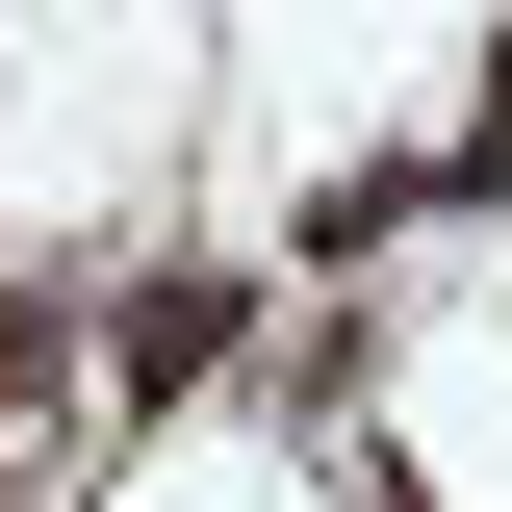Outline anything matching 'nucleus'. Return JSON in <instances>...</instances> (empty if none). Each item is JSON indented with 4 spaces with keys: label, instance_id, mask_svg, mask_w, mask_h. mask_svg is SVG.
Segmentation results:
<instances>
[{
    "label": "nucleus",
    "instance_id": "obj_1",
    "mask_svg": "<svg viewBox=\"0 0 512 512\" xmlns=\"http://www.w3.org/2000/svg\"><path fill=\"white\" fill-rule=\"evenodd\" d=\"M205 359H231V282H154V308L103 333V384H205Z\"/></svg>",
    "mask_w": 512,
    "mask_h": 512
},
{
    "label": "nucleus",
    "instance_id": "obj_2",
    "mask_svg": "<svg viewBox=\"0 0 512 512\" xmlns=\"http://www.w3.org/2000/svg\"><path fill=\"white\" fill-rule=\"evenodd\" d=\"M359 512H436V487H359Z\"/></svg>",
    "mask_w": 512,
    "mask_h": 512
}]
</instances>
